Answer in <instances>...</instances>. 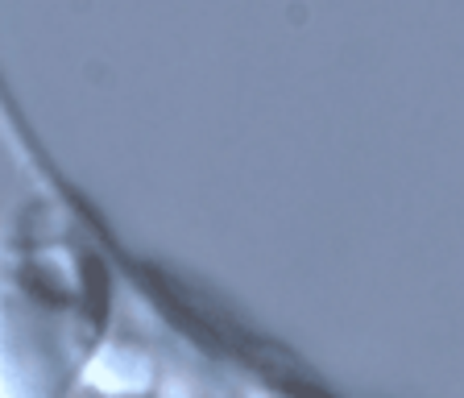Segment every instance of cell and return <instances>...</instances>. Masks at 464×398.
Here are the masks:
<instances>
[{"instance_id": "1", "label": "cell", "mask_w": 464, "mask_h": 398, "mask_svg": "<svg viewBox=\"0 0 464 398\" xmlns=\"http://www.w3.org/2000/svg\"><path fill=\"white\" fill-rule=\"evenodd\" d=\"M125 303V245L63 191L0 216V398H67Z\"/></svg>"}, {"instance_id": "2", "label": "cell", "mask_w": 464, "mask_h": 398, "mask_svg": "<svg viewBox=\"0 0 464 398\" xmlns=\"http://www.w3.org/2000/svg\"><path fill=\"white\" fill-rule=\"evenodd\" d=\"M203 398H241V394H203Z\"/></svg>"}]
</instances>
